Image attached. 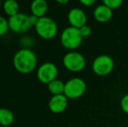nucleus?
<instances>
[{
    "instance_id": "nucleus-1",
    "label": "nucleus",
    "mask_w": 128,
    "mask_h": 127,
    "mask_svg": "<svg viewBox=\"0 0 128 127\" xmlns=\"http://www.w3.org/2000/svg\"><path fill=\"white\" fill-rule=\"evenodd\" d=\"M12 62L14 68L18 72L28 74L35 70L38 64V57L32 50L23 48L15 53Z\"/></svg>"
},
{
    "instance_id": "nucleus-2",
    "label": "nucleus",
    "mask_w": 128,
    "mask_h": 127,
    "mask_svg": "<svg viewBox=\"0 0 128 127\" xmlns=\"http://www.w3.org/2000/svg\"><path fill=\"white\" fill-rule=\"evenodd\" d=\"M60 41L64 48L72 51L80 46L83 41V37L81 36L79 29L69 26L62 31Z\"/></svg>"
},
{
    "instance_id": "nucleus-3",
    "label": "nucleus",
    "mask_w": 128,
    "mask_h": 127,
    "mask_svg": "<svg viewBox=\"0 0 128 127\" xmlns=\"http://www.w3.org/2000/svg\"><path fill=\"white\" fill-rule=\"evenodd\" d=\"M35 30L38 35L44 39L53 38L58 33V24L54 19L50 17H43L38 19L35 25Z\"/></svg>"
},
{
    "instance_id": "nucleus-4",
    "label": "nucleus",
    "mask_w": 128,
    "mask_h": 127,
    "mask_svg": "<svg viewBox=\"0 0 128 127\" xmlns=\"http://www.w3.org/2000/svg\"><path fill=\"white\" fill-rule=\"evenodd\" d=\"M63 64L68 71L78 72L84 70V68L86 67V60L84 55L81 54L80 52L72 51L64 56Z\"/></svg>"
},
{
    "instance_id": "nucleus-5",
    "label": "nucleus",
    "mask_w": 128,
    "mask_h": 127,
    "mask_svg": "<svg viewBox=\"0 0 128 127\" xmlns=\"http://www.w3.org/2000/svg\"><path fill=\"white\" fill-rule=\"evenodd\" d=\"M86 91V84L82 78H73L64 83V94L67 98L76 99L84 95Z\"/></svg>"
},
{
    "instance_id": "nucleus-6",
    "label": "nucleus",
    "mask_w": 128,
    "mask_h": 127,
    "mask_svg": "<svg viewBox=\"0 0 128 127\" xmlns=\"http://www.w3.org/2000/svg\"><path fill=\"white\" fill-rule=\"evenodd\" d=\"M8 22L10 30L17 33H24L29 31L32 26L30 21V15L22 13V12H19L17 15L10 17Z\"/></svg>"
},
{
    "instance_id": "nucleus-7",
    "label": "nucleus",
    "mask_w": 128,
    "mask_h": 127,
    "mask_svg": "<svg viewBox=\"0 0 128 127\" xmlns=\"http://www.w3.org/2000/svg\"><path fill=\"white\" fill-rule=\"evenodd\" d=\"M114 68V61L109 55H100L92 63V71L100 76H106L111 73Z\"/></svg>"
},
{
    "instance_id": "nucleus-8",
    "label": "nucleus",
    "mask_w": 128,
    "mask_h": 127,
    "mask_svg": "<svg viewBox=\"0 0 128 127\" xmlns=\"http://www.w3.org/2000/svg\"><path fill=\"white\" fill-rule=\"evenodd\" d=\"M58 70L55 64L52 62H46L38 67L37 71L38 79L43 84H50L52 81L57 79Z\"/></svg>"
},
{
    "instance_id": "nucleus-9",
    "label": "nucleus",
    "mask_w": 128,
    "mask_h": 127,
    "mask_svg": "<svg viewBox=\"0 0 128 127\" xmlns=\"http://www.w3.org/2000/svg\"><path fill=\"white\" fill-rule=\"evenodd\" d=\"M67 17L70 24L72 27L80 29L86 24V20H87L86 15L84 10L79 8H72L70 10Z\"/></svg>"
},
{
    "instance_id": "nucleus-10",
    "label": "nucleus",
    "mask_w": 128,
    "mask_h": 127,
    "mask_svg": "<svg viewBox=\"0 0 128 127\" xmlns=\"http://www.w3.org/2000/svg\"><path fill=\"white\" fill-rule=\"evenodd\" d=\"M68 105V98L64 94L52 96L49 100V109L53 113H61L66 109Z\"/></svg>"
},
{
    "instance_id": "nucleus-11",
    "label": "nucleus",
    "mask_w": 128,
    "mask_h": 127,
    "mask_svg": "<svg viewBox=\"0 0 128 127\" xmlns=\"http://www.w3.org/2000/svg\"><path fill=\"white\" fill-rule=\"evenodd\" d=\"M93 14L97 21L100 23H106L112 17V10L106 6V4L102 3L95 8Z\"/></svg>"
},
{
    "instance_id": "nucleus-12",
    "label": "nucleus",
    "mask_w": 128,
    "mask_h": 127,
    "mask_svg": "<svg viewBox=\"0 0 128 127\" xmlns=\"http://www.w3.org/2000/svg\"><path fill=\"white\" fill-rule=\"evenodd\" d=\"M48 10V3L46 0H34L30 3V12L38 18L46 17Z\"/></svg>"
},
{
    "instance_id": "nucleus-13",
    "label": "nucleus",
    "mask_w": 128,
    "mask_h": 127,
    "mask_svg": "<svg viewBox=\"0 0 128 127\" xmlns=\"http://www.w3.org/2000/svg\"><path fill=\"white\" fill-rule=\"evenodd\" d=\"M3 9L9 17H12L19 13V3L16 0H6L3 3Z\"/></svg>"
},
{
    "instance_id": "nucleus-14",
    "label": "nucleus",
    "mask_w": 128,
    "mask_h": 127,
    "mask_svg": "<svg viewBox=\"0 0 128 127\" xmlns=\"http://www.w3.org/2000/svg\"><path fill=\"white\" fill-rule=\"evenodd\" d=\"M14 121V114L7 108H0V126H10Z\"/></svg>"
},
{
    "instance_id": "nucleus-15",
    "label": "nucleus",
    "mask_w": 128,
    "mask_h": 127,
    "mask_svg": "<svg viewBox=\"0 0 128 127\" xmlns=\"http://www.w3.org/2000/svg\"><path fill=\"white\" fill-rule=\"evenodd\" d=\"M48 90L52 94V96L64 94V83L59 79H55L48 84Z\"/></svg>"
},
{
    "instance_id": "nucleus-16",
    "label": "nucleus",
    "mask_w": 128,
    "mask_h": 127,
    "mask_svg": "<svg viewBox=\"0 0 128 127\" xmlns=\"http://www.w3.org/2000/svg\"><path fill=\"white\" fill-rule=\"evenodd\" d=\"M9 30H10V27H9L8 20L3 16H0V37L5 35Z\"/></svg>"
},
{
    "instance_id": "nucleus-17",
    "label": "nucleus",
    "mask_w": 128,
    "mask_h": 127,
    "mask_svg": "<svg viewBox=\"0 0 128 127\" xmlns=\"http://www.w3.org/2000/svg\"><path fill=\"white\" fill-rule=\"evenodd\" d=\"M103 3L106 4V6H108L110 9L113 10V9H117L118 7H120L123 3L122 0H104Z\"/></svg>"
},
{
    "instance_id": "nucleus-18",
    "label": "nucleus",
    "mask_w": 128,
    "mask_h": 127,
    "mask_svg": "<svg viewBox=\"0 0 128 127\" xmlns=\"http://www.w3.org/2000/svg\"><path fill=\"white\" fill-rule=\"evenodd\" d=\"M120 107L124 112L128 114V94L125 95L120 100Z\"/></svg>"
},
{
    "instance_id": "nucleus-19",
    "label": "nucleus",
    "mask_w": 128,
    "mask_h": 127,
    "mask_svg": "<svg viewBox=\"0 0 128 127\" xmlns=\"http://www.w3.org/2000/svg\"><path fill=\"white\" fill-rule=\"evenodd\" d=\"M79 31H80L81 33V36L83 37V38H84V37H88L90 35H91L92 33V29L90 26L88 25H84L83 27H81L80 29H79Z\"/></svg>"
},
{
    "instance_id": "nucleus-20",
    "label": "nucleus",
    "mask_w": 128,
    "mask_h": 127,
    "mask_svg": "<svg viewBox=\"0 0 128 127\" xmlns=\"http://www.w3.org/2000/svg\"><path fill=\"white\" fill-rule=\"evenodd\" d=\"M80 3L82 4L86 5V6H91V5L94 4L96 3V1L95 0H81Z\"/></svg>"
},
{
    "instance_id": "nucleus-21",
    "label": "nucleus",
    "mask_w": 128,
    "mask_h": 127,
    "mask_svg": "<svg viewBox=\"0 0 128 127\" xmlns=\"http://www.w3.org/2000/svg\"><path fill=\"white\" fill-rule=\"evenodd\" d=\"M38 17H36V16L34 15H30V24H32V25L35 26L36 24H37V23L38 22Z\"/></svg>"
},
{
    "instance_id": "nucleus-22",
    "label": "nucleus",
    "mask_w": 128,
    "mask_h": 127,
    "mask_svg": "<svg viewBox=\"0 0 128 127\" xmlns=\"http://www.w3.org/2000/svg\"><path fill=\"white\" fill-rule=\"evenodd\" d=\"M57 2L59 3H68V0H57Z\"/></svg>"
},
{
    "instance_id": "nucleus-23",
    "label": "nucleus",
    "mask_w": 128,
    "mask_h": 127,
    "mask_svg": "<svg viewBox=\"0 0 128 127\" xmlns=\"http://www.w3.org/2000/svg\"><path fill=\"white\" fill-rule=\"evenodd\" d=\"M1 4H2V2L0 1V7H1Z\"/></svg>"
},
{
    "instance_id": "nucleus-24",
    "label": "nucleus",
    "mask_w": 128,
    "mask_h": 127,
    "mask_svg": "<svg viewBox=\"0 0 128 127\" xmlns=\"http://www.w3.org/2000/svg\"><path fill=\"white\" fill-rule=\"evenodd\" d=\"M0 127H10V126H0Z\"/></svg>"
}]
</instances>
